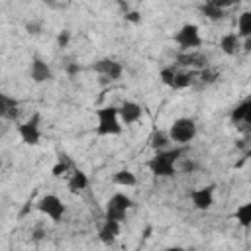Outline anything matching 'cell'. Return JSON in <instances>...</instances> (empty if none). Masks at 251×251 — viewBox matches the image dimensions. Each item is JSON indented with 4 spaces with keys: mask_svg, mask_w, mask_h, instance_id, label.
Instances as JSON below:
<instances>
[{
    "mask_svg": "<svg viewBox=\"0 0 251 251\" xmlns=\"http://www.w3.org/2000/svg\"><path fill=\"white\" fill-rule=\"evenodd\" d=\"M186 147H169L165 151H157L153 153V157L147 161V169L151 175H155L157 178H171L176 175V163L182 159Z\"/></svg>",
    "mask_w": 251,
    "mask_h": 251,
    "instance_id": "1",
    "label": "cell"
},
{
    "mask_svg": "<svg viewBox=\"0 0 251 251\" xmlns=\"http://www.w3.org/2000/svg\"><path fill=\"white\" fill-rule=\"evenodd\" d=\"M96 116V135L98 137H114L124 131V126L118 116V106H102L94 112Z\"/></svg>",
    "mask_w": 251,
    "mask_h": 251,
    "instance_id": "2",
    "label": "cell"
},
{
    "mask_svg": "<svg viewBox=\"0 0 251 251\" xmlns=\"http://www.w3.org/2000/svg\"><path fill=\"white\" fill-rule=\"evenodd\" d=\"M167 133H169L171 143H175V145H178V147H186V145L196 137L198 126H196V122H194L192 118L182 116V118H176V120L169 126Z\"/></svg>",
    "mask_w": 251,
    "mask_h": 251,
    "instance_id": "3",
    "label": "cell"
},
{
    "mask_svg": "<svg viewBox=\"0 0 251 251\" xmlns=\"http://www.w3.org/2000/svg\"><path fill=\"white\" fill-rule=\"evenodd\" d=\"M133 208V200L126 194V192H114L108 202H106V210H104V220H114L124 224L127 218V212Z\"/></svg>",
    "mask_w": 251,
    "mask_h": 251,
    "instance_id": "4",
    "label": "cell"
},
{
    "mask_svg": "<svg viewBox=\"0 0 251 251\" xmlns=\"http://www.w3.org/2000/svg\"><path fill=\"white\" fill-rule=\"evenodd\" d=\"M173 41L178 45V49L182 53H188V51H194L202 45V35H200V27L192 22H186L182 24L176 33L173 35Z\"/></svg>",
    "mask_w": 251,
    "mask_h": 251,
    "instance_id": "5",
    "label": "cell"
},
{
    "mask_svg": "<svg viewBox=\"0 0 251 251\" xmlns=\"http://www.w3.org/2000/svg\"><path fill=\"white\" fill-rule=\"evenodd\" d=\"M16 131H18L20 141L24 145H29V147L39 145V141H41V114L35 112L27 120L20 122L18 127H16Z\"/></svg>",
    "mask_w": 251,
    "mask_h": 251,
    "instance_id": "6",
    "label": "cell"
},
{
    "mask_svg": "<svg viewBox=\"0 0 251 251\" xmlns=\"http://www.w3.org/2000/svg\"><path fill=\"white\" fill-rule=\"evenodd\" d=\"M37 210L47 216L53 224H61L63 218H65V212H67V206L63 204V200L57 196V194H43L39 200H37Z\"/></svg>",
    "mask_w": 251,
    "mask_h": 251,
    "instance_id": "7",
    "label": "cell"
},
{
    "mask_svg": "<svg viewBox=\"0 0 251 251\" xmlns=\"http://www.w3.org/2000/svg\"><path fill=\"white\" fill-rule=\"evenodd\" d=\"M92 71L96 75H100L102 78L114 82V80H120L122 75H124V65L116 59H98L94 65H92Z\"/></svg>",
    "mask_w": 251,
    "mask_h": 251,
    "instance_id": "8",
    "label": "cell"
},
{
    "mask_svg": "<svg viewBox=\"0 0 251 251\" xmlns=\"http://www.w3.org/2000/svg\"><path fill=\"white\" fill-rule=\"evenodd\" d=\"M214 184H208V186H198V188H192L188 192V198L194 206V210L198 212H208L212 206H214Z\"/></svg>",
    "mask_w": 251,
    "mask_h": 251,
    "instance_id": "9",
    "label": "cell"
},
{
    "mask_svg": "<svg viewBox=\"0 0 251 251\" xmlns=\"http://www.w3.org/2000/svg\"><path fill=\"white\" fill-rule=\"evenodd\" d=\"M118 116H120L122 126L127 127V126L137 124V122L143 118V108H141V104H137L135 100H124V102L118 106Z\"/></svg>",
    "mask_w": 251,
    "mask_h": 251,
    "instance_id": "10",
    "label": "cell"
},
{
    "mask_svg": "<svg viewBox=\"0 0 251 251\" xmlns=\"http://www.w3.org/2000/svg\"><path fill=\"white\" fill-rule=\"evenodd\" d=\"M29 76L33 82L41 84V82H49L53 80V69L49 67V63L41 57H31L29 63Z\"/></svg>",
    "mask_w": 251,
    "mask_h": 251,
    "instance_id": "11",
    "label": "cell"
},
{
    "mask_svg": "<svg viewBox=\"0 0 251 251\" xmlns=\"http://www.w3.org/2000/svg\"><path fill=\"white\" fill-rule=\"evenodd\" d=\"M18 116H20V102L14 96L0 90V118L14 122V120H18Z\"/></svg>",
    "mask_w": 251,
    "mask_h": 251,
    "instance_id": "12",
    "label": "cell"
},
{
    "mask_svg": "<svg viewBox=\"0 0 251 251\" xmlns=\"http://www.w3.org/2000/svg\"><path fill=\"white\" fill-rule=\"evenodd\" d=\"M120 231H122V224H120V222L104 220V224H102L100 229H98V239H100V243H104V245H114L116 239L120 237Z\"/></svg>",
    "mask_w": 251,
    "mask_h": 251,
    "instance_id": "13",
    "label": "cell"
},
{
    "mask_svg": "<svg viewBox=\"0 0 251 251\" xmlns=\"http://www.w3.org/2000/svg\"><path fill=\"white\" fill-rule=\"evenodd\" d=\"M229 6V2H216V0H208L204 4H200V12L204 18L212 20V22H218L226 16V8Z\"/></svg>",
    "mask_w": 251,
    "mask_h": 251,
    "instance_id": "14",
    "label": "cell"
},
{
    "mask_svg": "<svg viewBox=\"0 0 251 251\" xmlns=\"http://www.w3.org/2000/svg\"><path fill=\"white\" fill-rule=\"evenodd\" d=\"M218 47H220V51H222L224 55L233 57V55H237V53L241 51V39L237 37L235 31H227V33H224V35L220 37Z\"/></svg>",
    "mask_w": 251,
    "mask_h": 251,
    "instance_id": "15",
    "label": "cell"
},
{
    "mask_svg": "<svg viewBox=\"0 0 251 251\" xmlns=\"http://www.w3.org/2000/svg\"><path fill=\"white\" fill-rule=\"evenodd\" d=\"M88 184H90V180H88V175H86L84 171H80V169H73V171H71V175H69V178H67V188H69L73 194H78V192L86 190Z\"/></svg>",
    "mask_w": 251,
    "mask_h": 251,
    "instance_id": "16",
    "label": "cell"
},
{
    "mask_svg": "<svg viewBox=\"0 0 251 251\" xmlns=\"http://www.w3.org/2000/svg\"><path fill=\"white\" fill-rule=\"evenodd\" d=\"M231 124H249L251 122V98H245L243 102H239L231 114H229Z\"/></svg>",
    "mask_w": 251,
    "mask_h": 251,
    "instance_id": "17",
    "label": "cell"
},
{
    "mask_svg": "<svg viewBox=\"0 0 251 251\" xmlns=\"http://www.w3.org/2000/svg\"><path fill=\"white\" fill-rule=\"evenodd\" d=\"M176 65H180V67H206V55H202L200 51L180 53L176 57Z\"/></svg>",
    "mask_w": 251,
    "mask_h": 251,
    "instance_id": "18",
    "label": "cell"
},
{
    "mask_svg": "<svg viewBox=\"0 0 251 251\" xmlns=\"http://www.w3.org/2000/svg\"><path fill=\"white\" fill-rule=\"evenodd\" d=\"M196 76H198L196 71H178L176 69V75H175V80H173V86L171 88L173 90H184V88H188V86L194 84Z\"/></svg>",
    "mask_w": 251,
    "mask_h": 251,
    "instance_id": "19",
    "label": "cell"
},
{
    "mask_svg": "<svg viewBox=\"0 0 251 251\" xmlns=\"http://www.w3.org/2000/svg\"><path fill=\"white\" fill-rule=\"evenodd\" d=\"M112 182H114L116 186H122V188H131V186L137 184V176H135V173L129 171V169H120V171H116V173L112 175Z\"/></svg>",
    "mask_w": 251,
    "mask_h": 251,
    "instance_id": "20",
    "label": "cell"
},
{
    "mask_svg": "<svg viewBox=\"0 0 251 251\" xmlns=\"http://www.w3.org/2000/svg\"><path fill=\"white\" fill-rule=\"evenodd\" d=\"M149 147L157 153V151H165L171 147V139H169V133L165 129H155L149 137Z\"/></svg>",
    "mask_w": 251,
    "mask_h": 251,
    "instance_id": "21",
    "label": "cell"
},
{
    "mask_svg": "<svg viewBox=\"0 0 251 251\" xmlns=\"http://www.w3.org/2000/svg\"><path fill=\"white\" fill-rule=\"evenodd\" d=\"M237 37L243 41V39H251V12L245 10L239 14L237 18Z\"/></svg>",
    "mask_w": 251,
    "mask_h": 251,
    "instance_id": "22",
    "label": "cell"
},
{
    "mask_svg": "<svg viewBox=\"0 0 251 251\" xmlns=\"http://www.w3.org/2000/svg\"><path fill=\"white\" fill-rule=\"evenodd\" d=\"M235 222L241 226V227H249L251 226V202H243L235 208Z\"/></svg>",
    "mask_w": 251,
    "mask_h": 251,
    "instance_id": "23",
    "label": "cell"
},
{
    "mask_svg": "<svg viewBox=\"0 0 251 251\" xmlns=\"http://www.w3.org/2000/svg\"><path fill=\"white\" fill-rule=\"evenodd\" d=\"M175 75H176V67L175 65H167V67H163L161 71H159V78H161V82L165 84V86H173V80H175Z\"/></svg>",
    "mask_w": 251,
    "mask_h": 251,
    "instance_id": "24",
    "label": "cell"
},
{
    "mask_svg": "<svg viewBox=\"0 0 251 251\" xmlns=\"http://www.w3.org/2000/svg\"><path fill=\"white\" fill-rule=\"evenodd\" d=\"M69 169H71V161L69 159H59L53 167H51V175L55 176V178H59V176H63V175H67L69 173Z\"/></svg>",
    "mask_w": 251,
    "mask_h": 251,
    "instance_id": "25",
    "label": "cell"
},
{
    "mask_svg": "<svg viewBox=\"0 0 251 251\" xmlns=\"http://www.w3.org/2000/svg\"><path fill=\"white\" fill-rule=\"evenodd\" d=\"M69 41H71V31H69V29L59 31V35H57V45L63 49V47H67V45H69Z\"/></svg>",
    "mask_w": 251,
    "mask_h": 251,
    "instance_id": "26",
    "label": "cell"
},
{
    "mask_svg": "<svg viewBox=\"0 0 251 251\" xmlns=\"http://www.w3.org/2000/svg\"><path fill=\"white\" fill-rule=\"evenodd\" d=\"M126 20L131 22V24H139V22H141V14L135 12V10H133V12H126Z\"/></svg>",
    "mask_w": 251,
    "mask_h": 251,
    "instance_id": "27",
    "label": "cell"
},
{
    "mask_svg": "<svg viewBox=\"0 0 251 251\" xmlns=\"http://www.w3.org/2000/svg\"><path fill=\"white\" fill-rule=\"evenodd\" d=\"M200 76H202V80L212 82V80L216 78V73H212V71H202V73H200Z\"/></svg>",
    "mask_w": 251,
    "mask_h": 251,
    "instance_id": "28",
    "label": "cell"
},
{
    "mask_svg": "<svg viewBox=\"0 0 251 251\" xmlns=\"http://www.w3.org/2000/svg\"><path fill=\"white\" fill-rule=\"evenodd\" d=\"M78 71H80V67H78L76 63H75V65H69V67H67V73H69V75H75V73H78Z\"/></svg>",
    "mask_w": 251,
    "mask_h": 251,
    "instance_id": "29",
    "label": "cell"
},
{
    "mask_svg": "<svg viewBox=\"0 0 251 251\" xmlns=\"http://www.w3.org/2000/svg\"><path fill=\"white\" fill-rule=\"evenodd\" d=\"M161 251H186V249L180 247V245H171V247H163Z\"/></svg>",
    "mask_w": 251,
    "mask_h": 251,
    "instance_id": "30",
    "label": "cell"
},
{
    "mask_svg": "<svg viewBox=\"0 0 251 251\" xmlns=\"http://www.w3.org/2000/svg\"><path fill=\"white\" fill-rule=\"evenodd\" d=\"M27 29H29V33H39V25L37 24H27Z\"/></svg>",
    "mask_w": 251,
    "mask_h": 251,
    "instance_id": "31",
    "label": "cell"
},
{
    "mask_svg": "<svg viewBox=\"0 0 251 251\" xmlns=\"http://www.w3.org/2000/svg\"><path fill=\"white\" fill-rule=\"evenodd\" d=\"M0 169H2V159H0Z\"/></svg>",
    "mask_w": 251,
    "mask_h": 251,
    "instance_id": "32",
    "label": "cell"
}]
</instances>
